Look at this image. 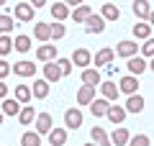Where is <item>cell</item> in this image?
Here are the masks:
<instances>
[{"label": "cell", "mask_w": 154, "mask_h": 146, "mask_svg": "<svg viewBox=\"0 0 154 146\" xmlns=\"http://www.w3.org/2000/svg\"><path fill=\"white\" fill-rule=\"evenodd\" d=\"M31 97H36V100H46V97H49V82H46L44 77L33 82V87H31Z\"/></svg>", "instance_id": "17"}, {"label": "cell", "mask_w": 154, "mask_h": 146, "mask_svg": "<svg viewBox=\"0 0 154 146\" xmlns=\"http://www.w3.org/2000/svg\"><path fill=\"white\" fill-rule=\"evenodd\" d=\"M11 72H16L18 77H33L36 75V64L28 62V59H23V62H16V64L11 67Z\"/></svg>", "instance_id": "8"}, {"label": "cell", "mask_w": 154, "mask_h": 146, "mask_svg": "<svg viewBox=\"0 0 154 146\" xmlns=\"http://www.w3.org/2000/svg\"><path fill=\"white\" fill-rule=\"evenodd\" d=\"M0 110H3V115H18L21 103H18L16 97H3V105H0Z\"/></svg>", "instance_id": "26"}, {"label": "cell", "mask_w": 154, "mask_h": 146, "mask_svg": "<svg viewBox=\"0 0 154 146\" xmlns=\"http://www.w3.org/2000/svg\"><path fill=\"white\" fill-rule=\"evenodd\" d=\"M90 138H93V144L95 146H110V138H108V133H105L100 126H95L93 131H90Z\"/></svg>", "instance_id": "27"}, {"label": "cell", "mask_w": 154, "mask_h": 146, "mask_svg": "<svg viewBox=\"0 0 154 146\" xmlns=\"http://www.w3.org/2000/svg\"><path fill=\"white\" fill-rule=\"evenodd\" d=\"M44 80L49 82H59L62 80V72H59V67H57V62L51 59V62H44Z\"/></svg>", "instance_id": "14"}, {"label": "cell", "mask_w": 154, "mask_h": 146, "mask_svg": "<svg viewBox=\"0 0 154 146\" xmlns=\"http://www.w3.org/2000/svg\"><path fill=\"white\" fill-rule=\"evenodd\" d=\"M62 3H64V5H72V8H75V5H80V3H85V0H62Z\"/></svg>", "instance_id": "42"}, {"label": "cell", "mask_w": 154, "mask_h": 146, "mask_svg": "<svg viewBox=\"0 0 154 146\" xmlns=\"http://www.w3.org/2000/svg\"><path fill=\"white\" fill-rule=\"evenodd\" d=\"M3 97H8V85L0 80V100H3Z\"/></svg>", "instance_id": "41"}, {"label": "cell", "mask_w": 154, "mask_h": 146, "mask_svg": "<svg viewBox=\"0 0 154 146\" xmlns=\"http://www.w3.org/2000/svg\"><path fill=\"white\" fill-rule=\"evenodd\" d=\"M3 118H5V115H3V110H0V123H3Z\"/></svg>", "instance_id": "44"}, {"label": "cell", "mask_w": 154, "mask_h": 146, "mask_svg": "<svg viewBox=\"0 0 154 146\" xmlns=\"http://www.w3.org/2000/svg\"><path fill=\"white\" fill-rule=\"evenodd\" d=\"M126 108H123V105H108V110H105V118L110 120V123L113 126H121L123 120H126Z\"/></svg>", "instance_id": "6"}, {"label": "cell", "mask_w": 154, "mask_h": 146, "mask_svg": "<svg viewBox=\"0 0 154 146\" xmlns=\"http://www.w3.org/2000/svg\"><path fill=\"white\" fill-rule=\"evenodd\" d=\"M31 5L33 8H41V5H46V0H31Z\"/></svg>", "instance_id": "43"}, {"label": "cell", "mask_w": 154, "mask_h": 146, "mask_svg": "<svg viewBox=\"0 0 154 146\" xmlns=\"http://www.w3.org/2000/svg\"><path fill=\"white\" fill-rule=\"evenodd\" d=\"M126 146H152V138L146 133H139V136H128V144Z\"/></svg>", "instance_id": "37"}, {"label": "cell", "mask_w": 154, "mask_h": 146, "mask_svg": "<svg viewBox=\"0 0 154 146\" xmlns=\"http://www.w3.org/2000/svg\"><path fill=\"white\" fill-rule=\"evenodd\" d=\"M8 75H11V64L5 59H0V80H5Z\"/></svg>", "instance_id": "40"}, {"label": "cell", "mask_w": 154, "mask_h": 146, "mask_svg": "<svg viewBox=\"0 0 154 146\" xmlns=\"http://www.w3.org/2000/svg\"><path fill=\"white\" fill-rule=\"evenodd\" d=\"M113 49H100L98 54L93 56V62H90V64H95V69H100V67H105V64H110V62H113Z\"/></svg>", "instance_id": "16"}, {"label": "cell", "mask_w": 154, "mask_h": 146, "mask_svg": "<svg viewBox=\"0 0 154 146\" xmlns=\"http://www.w3.org/2000/svg\"><path fill=\"white\" fill-rule=\"evenodd\" d=\"M13 28H16V21H13V16L3 13V16H0V33H11Z\"/></svg>", "instance_id": "35"}, {"label": "cell", "mask_w": 154, "mask_h": 146, "mask_svg": "<svg viewBox=\"0 0 154 146\" xmlns=\"http://www.w3.org/2000/svg\"><path fill=\"white\" fill-rule=\"evenodd\" d=\"M128 75H134V77H139V75H144V72L149 69V59H144V56H128Z\"/></svg>", "instance_id": "2"}, {"label": "cell", "mask_w": 154, "mask_h": 146, "mask_svg": "<svg viewBox=\"0 0 154 146\" xmlns=\"http://www.w3.org/2000/svg\"><path fill=\"white\" fill-rule=\"evenodd\" d=\"M16 100L21 105L31 103V87H28V85H16Z\"/></svg>", "instance_id": "30"}, {"label": "cell", "mask_w": 154, "mask_h": 146, "mask_svg": "<svg viewBox=\"0 0 154 146\" xmlns=\"http://www.w3.org/2000/svg\"><path fill=\"white\" fill-rule=\"evenodd\" d=\"M118 92H123V95H134V92H139V77L134 75H126L118 80Z\"/></svg>", "instance_id": "5"}, {"label": "cell", "mask_w": 154, "mask_h": 146, "mask_svg": "<svg viewBox=\"0 0 154 146\" xmlns=\"http://www.w3.org/2000/svg\"><path fill=\"white\" fill-rule=\"evenodd\" d=\"M36 59L38 62H51V59H57V44H41V46L36 49Z\"/></svg>", "instance_id": "9"}, {"label": "cell", "mask_w": 154, "mask_h": 146, "mask_svg": "<svg viewBox=\"0 0 154 146\" xmlns=\"http://www.w3.org/2000/svg\"><path fill=\"white\" fill-rule=\"evenodd\" d=\"M93 97H95V87L93 85H82L77 90V105H90Z\"/></svg>", "instance_id": "22"}, {"label": "cell", "mask_w": 154, "mask_h": 146, "mask_svg": "<svg viewBox=\"0 0 154 146\" xmlns=\"http://www.w3.org/2000/svg\"><path fill=\"white\" fill-rule=\"evenodd\" d=\"M134 36L136 38H152V26L149 23H134Z\"/></svg>", "instance_id": "32"}, {"label": "cell", "mask_w": 154, "mask_h": 146, "mask_svg": "<svg viewBox=\"0 0 154 146\" xmlns=\"http://www.w3.org/2000/svg\"><path fill=\"white\" fill-rule=\"evenodd\" d=\"M100 16H103L105 23H108V21H118V18H121V8L116 5V3H105L103 11H100Z\"/></svg>", "instance_id": "20"}, {"label": "cell", "mask_w": 154, "mask_h": 146, "mask_svg": "<svg viewBox=\"0 0 154 146\" xmlns=\"http://www.w3.org/2000/svg\"><path fill=\"white\" fill-rule=\"evenodd\" d=\"M51 18H54V21H67V18H69V5L54 3V5H51Z\"/></svg>", "instance_id": "29"}, {"label": "cell", "mask_w": 154, "mask_h": 146, "mask_svg": "<svg viewBox=\"0 0 154 146\" xmlns=\"http://www.w3.org/2000/svg\"><path fill=\"white\" fill-rule=\"evenodd\" d=\"M85 31H88V33H103V31H105V21H103V16H95V13H90V16L85 18Z\"/></svg>", "instance_id": "7"}, {"label": "cell", "mask_w": 154, "mask_h": 146, "mask_svg": "<svg viewBox=\"0 0 154 146\" xmlns=\"http://www.w3.org/2000/svg\"><path fill=\"white\" fill-rule=\"evenodd\" d=\"M64 33H67V28H64V23H62V21L49 23V38H54V41H57V38H62Z\"/></svg>", "instance_id": "34"}, {"label": "cell", "mask_w": 154, "mask_h": 146, "mask_svg": "<svg viewBox=\"0 0 154 146\" xmlns=\"http://www.w3.org/2000/svg\"><path fill=\"white\" fill-rule=\"evenodd\" d=\"M123 108H126V113H141L144 110V97L139 95V92H134V95L126 97V105H123Z\"/></svg>", "instance_id": "18"}, {"label": "cell", "mask_w": 154, "mask_h": 146, "mask_svg": "<svg viewBox=\"0 0 154 146\" xmlns=\"http://www.w3.org/2000/svg\"><path fill=\"white\" fill-rule=\"evenodd\" d=\"M0 5H5V0H0Z\"/></svg>", "instance_id": "46"}, {"label": "cell", "mask_w": 154, "mask_h": 146, "mask_svg": "<svg viewBox=\"0 0 154 146\" xmlns=\"http://www.w3.org/2000/svg\"><path fill=\"white\" fill-rule=\"evenodd\" d=\"M72 64H77L80 69H85V67H90V62H93V56H90V51L88 49H75L72 51Z\"/></svg>", "instance_id": "11"}, {"label": "cell", "mask_w": 154, "mask_h": 146, "mask_svg": "<svg viewBox=\"0 0 154 146\" xmlns=\"http://www.w3.org/2000/svg\"><path fill=\"white\" fill-rule=\"evenodd\" d=\"M13 21H21V23L33 21V5L31 3H18L16 5V18H13Z\"/></svg>", "instance_id": "12"}, {"label": "cell", "mask_w": 154, "mask_h": 146, "mask_svg": "<svg viewBox=\"0 0 154 146\" xmlns=\"http://www.w3.org/2000/svg\"><path fill=\"white\" fill-rule=\"evenodd\" d=\"M13 51V38L8 33H0V56H5Z\"/></svg>", "instance_id": "36"}, {"label": "cell", "mask_w": 154, "mask_h": 146, "mask_svg": "<svg viewBox=\"0 0 154 146\" xmlns=\"http://www.w3.org/2000/svg\"><path fill=\"white\" fill-rule=\"evenodd\" d=\"M80 126H82V113H80V105H77V108H69L64 113V128L77 131Z\"/></svg>", "instance_id": "4"}, {"label": "cell", "mask_w": 154, "mask_h": 146, "mask_svg": "<svg viewBox=\"0 0 154 146\" xmlns=\"http://www.w3.org/2000/svg\"><path fill=\"white\" fill-rule=\"evenodd\" d=\"M54 62H57V67H59V72H62V77H67V75H72V67H75V64H72L69 59H54Z\"/></svg>", "instance_id": "38"}, {"label": "cell", "mask_w": 154, "mask_h": 146, "mask_svg": "<svg viewBox=\"0 0 154 146\" xmlns=\"http://www.w3.org/2000/svg\"><path fill=\"white\" fill-rule=\"evenodd\" d=\"M113 54H118V56H123V59H128V56L139 54V44L131 41V38H123V41H118V46L113 49Z\"/></svg>", "instance_id": "1"}, {"label": "cell", "mask_w": 154, "mask_h": 146, "mask_svg": "<svg viewBox=\"0 0 154 146\" xmlns=\"http://www.w3.org/2000/svg\"><path fill=\"white\" fill-rule=\"evenodd\" d=\"M21 146H41V136L36 131H26L21 136Z\"/></svg>", "instance_id": "31"}, {"label": "cell", "mask_w": 154, "mask_h": 146, "mask_svg": "<svg viewBox=\"0 0 154 146\" xmlns=\"http://www.w3.org/2000/svg\"><path fill=\"white\" fill-rule=\"evenodd\" d=\"M33 36H36V41H41V44L51 41V38H49V23L36 21V26H33Z\"/></svg>", "instance_id": "28"}, {"label": "cell", "mask_w": 154, "mask_h": 146, "mask_svg": "<svg viewBox=\"0 0 154 146\" xmlns=\"http://www.w3.org/2000/svg\"><path fill=\"white\" fill-rule=\"evenodd\" d=\"M46 136H49V144L51 146H64L67 144V128H62V126H57V128L51 126V131Z\"/></svg>", "instance_id": "15"}, {"label": "cell", "mask_w": 154, "mask_h": 146, "mask_svg": "<svg viewBox=\"0 0 154 146\" xmlns=\"http://www.w3.org/2000/svg\"><path fill=\"white\" fill-rule=\"evenodd\" d=\"M131 11H134V16L141 18V21H152V3H149V0H134Z\"/></svg>", "instance_id": "3"}, {"label": "cell", "mask_w": 154, "mask_h": 146, "mask_svg": "<svg viewBox=\"0 0 154 146\" xmlns=\"http://www.w3.org/2000/svg\"><path fill=\"white\" fill-rule=\"evenodd\" d=\"M90 13H93V11H90L88 3H80V5H75V11L69 13V18H72L75 23H85V18H88Z\"/></svg>", "instance_id": "24"}, {"label": "cell", "mask_w": 154, "mask_h": 146, "mask_svg": "<svg viewBox=\"0 0 154 146\" xmlns=\"http://www.w3.org/2000/svg\"><path fill=\"white\" fill-rule=\"evenodd\" d=\"M33 120H36V133H38V136H46V133L51 131V126H54V123H51V115H49V113H38Z\"/></svg>", "instance_id": "13"}, {"label": "cell", "mask_w": 154, "mask_h": 146, "mask_svg": "<svg viewBox=\"0 0 154 146\" xmlns=\"http://www.w3.org/2000/svg\"><path fill=\"white\" fill-rule=\"evenodd\" d=\"M141 54H144V59H149V56L154 54V41H152V38H144V46H141Z\"/></svg>", "instance_id": "39"}, {"label": "cell", "mask_w": 154, "mask_h": 146, "mask_svg": "<svg viewBox=\"0 0 154 146\" xmlns=\"http://www.w3.org/2000/svg\"><path fill=\"white\" fill-rule=\"evenodd\" d=\"M128 136H131V133H128L126 126H116V131L108 136V138H110V146H126V144H128Z\"/></svg>", "instance_id": "10"}, {"label": "cell", "mask_w": 154, "mask_h": 146, "mask_svg": "<svg viewBox=\"0 0 154 146\" xmlns=\"http://www.w3.org/2000/svg\"><path fill=\"white\" fill-rule=\"evenodd\" d=\"M13 49H16V51H21V54H26L28 49H31V38L28 36H16V41H13Z\"/></svg>", "instance_id": "33"}, {"label": "cell", "mask_w": 154, "mask_h": 146, "mask_svg": "<svg viewBox=\"0 0 154 146\" xmlns=\"http://www.w3.org/2000/svg\"><path fill=\"white\" fill-rule=\"evenodd\" d=\"M108 100H105V97H93V100H90V113L95 115V118H103L105 115V110H108Z\"/></svg>", "instance_id": "19"}, {"label": "cell", "mask_w": 154, "mask_h": 146, "mask_svg": "<svg viewBox=\"0 0 154 146\" xmlns=\"http://www.w3.org/2000/svg\"><path fill=\"white\" fill-rule=\"evenodd\" d=\"M100 92H103V97L108 100V103H113V100H118V85L116 82H100Z\"/></svg>", "instance_id": "21"}, {"label": "cell", "mask_w": 154, "mask_h": 146, "mask_svg": "<svg viewBox=\"0 0 154 146\" xmlns=\"http://www.w3.org/2000/svg\"><path fill=\"white\" fill-rule=\"evenodd\" d=\"M33 118H36V110H33L28 103L21 105V110H18V123H21V126H31Z\"/></svg>", "instance_id": "23"}, {"label": "cell", "mask_w": 154, "mask_h": 146, "mask_svg": "<svg viewBox=\"0 0 154 146\" xmlns=\"http://www.w3.org/2000/svg\"><path fill=\"white\" fill-rule=\"evenodd\" d=\"M82 85H93V87H98V85H100V69L85 67V69H82Z\"/></svg>", "instance_id": "25"}, {"label": "cell", "mask_w": 154, "mask_h": 146, "mask_svg": "<svg viewBox=\"0 0 154 146\" xmlns=\"http://www.w3.org/2000/svg\"><path fill=\"white\" fill-rule=\"evenodd\" d=\"M82 146H95V144H93V141H90V144H82Z\"/></svg>", "instance_id": "45"}]
</instances>
